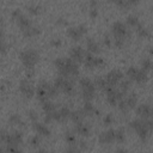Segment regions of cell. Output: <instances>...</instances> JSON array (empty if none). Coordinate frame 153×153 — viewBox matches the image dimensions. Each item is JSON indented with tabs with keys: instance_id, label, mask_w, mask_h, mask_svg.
<instances>
[{
	"instance_id": "obj_22",
	"label": "cell",
	"mask_w": 153,
	"mask_h": 153,
	"mask_svg": "<svg viewBox=\"0 0 153 153\" xmlns=\"http://www.w3.org/2000/svg\"><path fill=\"white\" fill-rule=\"evenodd\" d=\"M84 117H85V114H84L82 109H80V110H74V111H72L69 118H71L74 123H80V122H82Z\"/></svg>"
},
{
	"instance_id": "obj_21",
	"label": "cell",
	"mask_w": 153,
	"mask_h": 153,
	"mask_svg": "<svg viewBox=\"0 0 153 153\" xmlns=\"http://www.w3.org/2000/svg\"><path fill=\"white\" fill-rule=\"evenodd\" d=\"M94 85H96V87H98V88H100V90H103V91H108V90H110L111 87L109 86V84L106 82V80H105V78H102V76H98V78H96L94 79Z\"/></svg>"
},
{
	"instance_id": "obj_19",
	"label": "cell",
	"mask_w": 153,
	"mask_h": 153,
	"mask_svg": "<svg viewBox=\"0 0 153 153\" xmlns=\"http://www.w3.org/2000/svg\"><path fill=\"white\" fill-rule=\"evenodd\" d=\"M96 60H97V57H94L91 53H86V55H85V60H84L85 67H87V68H90V69L97 67V62H96Z\"/></svg>"
},
{
	"instance_id": "obj_20",
	"label": "cell",
	"mask_w": 153,
	"mask_h": 153,
	"mask_svg": "<svg viewBox=\"0 0 153 153\" xmlns=\"http://www.w3.org/2000/svg\"><path fill=\"white\" fill-rule=\"evenodd\" d=\"M17 24H18V26L22 29V31L23 30H25V29H27V27H30L32 24H31V20L26 17V16H24V14H22L18 19H17Z\"/></svg>"
},
{
	"instance_id": "obj_11",
	"label": "cell",
	"mask_w": 153,
	"mask_h": 153,
	"mask_svg": "<svg viewBox=\"0 0 153 153\" xmlns=\"http://www.w3.org/2000/svg\"><path fill=\"white\" fill-rule=\"evenodd\" d=\"M85 55H86V53H85V50H84L80 45H74V47H72V49H71V51H69L71 59H72L73 61H75L76 63H78V62H84Z\"/></svg>"
},
{
	"instance_id": "obj_3",
	"label": "cell",
	"mask_w": 153,
	"mask_h": 153,
	"mask_svg": "<svg viewBox=\"0 0 153 153\" xmlns=\"http://www.w3.org/2000/svg\"><path fill=\"white\" fill-rule=\"evenodd\" d=\"M79 85L81 88V94H82V99L85 102H91L94 97V92H96V85L94 82L88 79V78H81L79 80Z\"/></svg>"
},
{
	"instance_id": "obj_61",
	"label": "cell",
	"mask_w": 153,
	"mask_h": 153,
	"mask_svg": "<svg viewBox=\"0 0 153 153\" xmlns=\"http://www.w3.org/2000/svg\"><path fill=\"white\" fill-rule=\"evenodd\" d=\"M152 71H153V68H152Z\"/></svg>"
},
{
	"instance_id": "obj_53",
	"label": "cell",
	"mask_w": 153,
	"mask_h": 153,
	"mask_svg": "<svg viewBox=\"0 0 153 153\" xmlns=\"http://www.w3.org/2000/svg\"><path fill=\"white\" fill-rule=\"evenodd\" d=\"M33 74H35L33 69H26V76H27V79H29V78H32Z\"/></svg>"
},
{
	"instance_id": "obj_14",
	"label": "cell",
	"mask_w": 153,
	"mask_h": 153,
	"mask_svg": "<svg viewBox=\"0 0 153 153\" xmlns=\"http://www.w3.org/2000/svg\"><path fill=\"white\" fill-rule=\"evenodd\" d=\"M38 86L43 87V88L47 91V93H48V97H49V98H54V97H56V96H57V93H59V90L55 87V85H54V84H50V82H48V81H45V80L39 81Z\"/></svg>"
},
{
	"instance_id": "obj_46",
	"label": "cell",
	"mask_w": 153,
	"mask_h": 153,
	"mask_svg": "<svg viewBox=\"0 0 153 153\" xmlns=\"http://www.w3.org/2000/svg\"><path fill=\"white\" fill-rule=\"evenodd\" d=\"M50 45H51V47H55V48L60 47V45H61V39H60V38H53V39L50 41Z\"/></svg>"
},
{
	"instance_id": "obj_2",
	"label": "cell",
	"mask_w": 153,
	"mask_h": 153,
	"mask_svg": "<svg viewBox=\"0 0 153 153\" xmlns=\"http://www.w3.org/2000/svg\"><path fill=\"white\" fill-rule=\"evenodd\" d=\"M19 59L26 69H33L36 63L39 61V54L35 49H25L19 53Z\"/></svg>"
},
{
	"instance_id": "obj_59",
	"label": "cell",
	"mask_w": 153,
	"mask_h": 153,
	"mask_svg": "<svg viewBox=\"0 0 153 153\" xmlns=\"http://www.w3.org/2000/svg\"><path fill=\"white\" fill-rule=\"evenodd\" d=\"M139 153H145V152H139Z\"/></svg>"
},
{
	"instance_id": "obj_32",
	"label": "cell",
	"mask_w": 153,
	"mask_h": 153,
	"mask_svg": "<svg viewBox=\"0 0 153 153\" xmlns=\"http://www.w3.org/2000/svg\"><path fill=\"white\" fill-rule=\"evenodd\" d=\"M115 140L117 142H123L126 140V135H124L123 128H118V129L115 130Z\"/></svg>"
},
{
	"instance_id": "obj_35",
	"label": "cell",
	"mask_w": 153,
	"mask_h": 153,
	"mask_svg": "<svg viewBox=\"0 0 153 153\" xmlns=\"http://www.w3.org/2000/svg\"><path fill=\"white\" fill-rule=\"evenodd\" d=\"M127 24L130 25V26H135L136 27L139 25V18L136 16H134V14H129L127 17Z\"/></svg>"
},
{
	"instance_id": "obj_41",
	"label": "cell",
	"mask_w": 153,
	"mask_h": 153,
	"mask_svg": "<svg viewBox=\"0 0 153 153\" xmlns=\"http://www.w3.org/2000/svg\"><path fill=\"white\" fill-rule=\"evenodd\" d=\"M112 122H114V117H112V115H111V114L105 115V117H104V120H103V123H104L105 126H111Z\"/></svg>"
},
{
	"instance_id": "obj_27",
	"label": "cell",
	"mask_w": 153,
	"mask_h": 153,
	"mask_svg": "<svg viewBox=\"0 0 153 153\" xmlns=\"http://www.w3.org/2000/svg\"><path fill=\"white\" fill-rule=\"evenodd\" d=\"M8 122L12 123V124H14V126H20V127H24V126H25V123H24V121L22 120V117H20L19 115H17V114L11 115L10 118H8Z\"/></svg>"
},
{
	"instance_id": "obj_15",
	"label": "cell",
	"mask_w": 153,
	"mask_h": 153,
	"mask_svg": "<svg viewBox=\"0 0 153 153\" xmlns=\"http://www.w3.org/2000/svg\"><path fill=\"white\" fill-rule=\"evenodd\" d=\"M74 130L82 135V136H88L90 133H91V127L88 123H84V122H80V123H75V127H74Z\"/></svg>"
},
{
	"instance_id": "obj_57",
	"label": "cell",
	"mask_w": 153,
	"mask_h": 153,
	"mask_svg": "<svg viewBox=\"0 0 153 153\" xmlns=\"http://www.w3.org/2000/svg\"><path fill=\"white\" fill-rule=\"evenodd\" d=\"M148 51H149V54H151V55H153V47H149Z\"/></svg>"
},
{
	"instance_id": "obj_55",
	"label": "cell",
	"mask_w": 153,
	"mask_h": 153,
	"mask_svg": "<svg viewBox=\"0 0 153 153\" xmlns=\"http://www.w3.org/2000/svg\"><path fill=\"white\" fill-rule=\"evenodd\" d=\"M116 153H128V151L124 149V148H117L116 149Z\"/></svg>"
},
{
	"instance_id": "obj_47",
	"label": "cell",
	"mask_w": 153,
	"mask_h": 153,
	"mask_svg": "<svg viewBox=\"0 0 153 153\" xmlns=\"http://www.w3.org/2000/svg\"><path fill=\"white\" fill-rule=\"evenodd\" d=\"M51 121H54L53 112H51V114H45V116H44V122H45V123H49V122H51Z\"/></svg>"
},
{
	"instance_id": "obj_1",
	"label": "cell",
	"mask_w": 153,
	"mask_h": 153,
	"mask_svg": "<svg viewBox=\"0 0 153 153\" xmlns=\"http://www.w3.org/2000/svg\"><path fill=\"white\" fill-rule=\"evenodd\" d=\"M130 127L136 131L137 136L145 141L148 136H149V133L153 130V121L151 118H147V120H143V118H139V120H134L131 121L130 123Z\"/></svg>"
},
{
	"instance_id": "obj_28",
	"label": "cell",
	"mask_w": 153,
	"mask_h": 153,
	"mask_svg": "<svg viewBox=\"0 0 153 153\" xmlns=\"http://www.w3.org/2000/svg\"><path fill=\"white\" fill-rule=\"evenodd\" d=\"M126 102H127V104H128V106H129L130 109H134V108L136 106V103H137V96H136V93L129 94V96L126 98Z\"/></svg>"
},
{
	"instance_id": "obj_60",
	"label": "cell",
	"mask_w": 153,
	"mask_h": 153,
	"mask_svg": "<svg viewBox=\"0 0 153 153\" xmlns=\"http://www.w3.org/2000/svg\"><path fill=\"white\" fill-rule=\"evenodd\" d=\"M48 153H51V152H48Z\"/></svg>"
},
{
	"instance_id": "obj_48",
	"label": "cell",
	"mask_w": 153,
	"mask_h": 153,
	"mask_svg": "<svg viewBox=\"0 0 153 153\" xmlns=\"http://www.w3.org/2000/svg\"><path fill=\"white\" fill-rule=\"evenodd\" d=\"M97 16H98L97 8H90V17H91V18H96Z\"/></svg>"
},
{
	"instance_id": "obj_45",
	"label": "cell",
	"mask_w": 153,
	"mask_h": 153,
	"mask_svg": "<svg viewBox=\"0 0 153 153\" xmlns=\"http://www.w3.org/2000/svg\"><path fill=\"white\" fill-rule=\"evenodd\" d=\"M7 153H22V149L18 147H6Z\"/></svg>"
},
{
	"instance_id": "obj_16",
	"label": "cell",
	"mask_w": 153,
	"mask_h": 153,
	"mask_svg": "<svg viewBox=\"0 0 153 153\" xmlns=\"http://www.w3.org/2000/svg\"><path fill=\"white\" fill-rule=\"evenodd\" d=\"M32 127H33L35 131H36L38 135H43V136H49V135H50V130H49V128H48L45 124H43V123L35 122Z\"/></svg>"
},
{
	"instance_id": "obj_6",
	"label": "cell",
	"mask_w": 153,
	"mask_h": 153,
	"mask_svg": "<svg viewBox=\"0 0 153 153\" xmlns=\"http://www.w3.org/2000/svg\"><path fill=\"white\" fill-rule=\"evenodd\" d=\"M19 91L26 98H31L35 94V86H33V84H32L31 80H29V79H22L20 82H19Z\"/></svg>"
},
{
	"instance_id": "obj_40",
	"label": "cell",
	"mask_w": 153,
	"mask_h": 153,
	"mask_svg": "<svg viewBox=\"0 0 153 153\" xmlns=\"http://www.w3.org/2000/svg\"><path fill=\"white\" fill-rule=\"evenodd\" d=\"M27 116H29V118L35 123V122H37V120H38V114L35 111V110H29L27 111Z\"/></svg>"
},
{
	"instance_id": "obj_37",
	"label": "cell",
	"mask_w": 153,
	"mask_h": 153,
	"mask_svg": "<svg viewBox=\"0 0 153 153\" xmlns=\"http://www.w3.org/2000/svg\"><path fill=\"white\" fill-rule=\"evenodd\" d=\"M118 109H120V110H121V112H123V114H127V112L130 110V108L128 106V104H127L126 99H122V100L118 103Z\"/></svg>"
},
{
	"instance_id": "obj_31",
	"label": "cell",
	"mask_w": 153,
	"mask_h": 153,
	"mask_svg": "<svg viewBox=\"0 0 153 153\" xmlns=\"http://www.w3.org/2000/svg\"><path fill=\"white\" fill-rule=\"evenodd\" d=\"M140 63H141V69L145 71V72H147V71L153 68V63H152V61L149 59H142Z\"/></svg>"
},
{
	"instance_id": "obj_8",
	"label": "cell",
	"mask_w": 153,
	"mask_h": 153,
	"mask_svg": "<svg viewBox=\"0 0 153 153\" xmlns=\"http://www.w3.org/2000/svg\"><path fill=\"white\" fill-rule=\"evenodd\" d=\"M123 96H124V93L122 91H118L114 87H111L110 90L106 91V100L111 105H116L117 103H120L123 99Z\"/></svg>"
},
{
	"instance_id": "obj_23",
	"label": "cell",
	"mask_w": 153,
	"mask_h": 153,
	"mask_svg": "<svg viewBox=\"0 0 153 153\" xmlns=\"http://www.w3.org/2000/svg\"><path fill=\"white\" fill-rule=\"evenodd\" d=\"M39 32H41L39 27H38V26H33V25H31L30 27L23 30V35H24L25 37H33V36H37Z\"/></svg>"
},
{
	"instance_id": "obj_42",
	"label": "cell",
	"mask_w": 153,
	"mask_h": 153,
	"mask_svg": "<svg viewBox=\"0 0 153 153\" xmlns=\"http://www.w3.org/2000/svg\"><path fill=\"white\" fill-rule=\"evenodd\" d=\"M65 153H80V149H79V147H76V145H74V146H69L65 151Z\"/></svg>"
},
{
	"instance_id": "obj_34",
	"label": "cell",
	"mask_w": 153,
	"mask_h": 153,
	"mask_svg": "<svg viewBox=\"0 0 153 153\" xmlns=\"http://www.w3.org/2000/svg\"><path fill=\"white\" fill-rule=\"evenodd\" d=\"M65 139H66V141H67V143L69 145V146H74V145H76V137H75V135L73 134V133H66V135H65Z\"/></svg>"
},
{
	"instance_id": "obj_17",
	"label": "cell",
	"mask_w": 153,
	"mask_h": 153,
	"mask_svg": "<svg viewBox=\"0 0 153 153\" xmlns=\"http://www.w3.org/2000/svg\"><path fill=\"white\" fill-rule=\"evenodd\" d=\"M86 47H87V49H88V51H90V53H94V54H97V53H99V51H100L99 43H98V42H96L92 37H90V38H87V39H86Z\"/></svg>"
},
{
	"instance_id": "obj_5",
	"label": "cell",
	"mask_w": 153,
	"mask_h": 153,
	"mask_svg": "<svg viewBox=\"0 0 153 153\" xmlns=\"http://www.w3.org/2000/svg\"><path fill=\"white\" fill-rule=\"evenodd\" d=\"M23 142V134L19 130H13L6 135V147H18Z\"/></svg>"
},
{
	"instance_id": "obj_18",
	"label": "cell",
	"mask_w": 153,
	"mask_h": 153,
	"mask_svg": "<svg viewBox=\"0 0 153 153\" xmlns=\"http://www.w3.org/2000/svg\"><path fill=\"white\" fill-rule=\"evenodd\" d=\"M67 35H68L72 39H74V41H79V39L81 38V36H82V33H81V31L79 30L78 26H71V27L67 30Z\"/></svg>"
},
{
	"instance_id": "obj_49",
	"label": "cell",
	"mask_w": 153,
	"mask_h": 153,
	"mask_svg": "<svg viewBox=\"0 0 153 153\" xmlns=\"http://www.w3.org/2000/svg\"><path fill=\"white\" fill-rule=\"evenodd\" d=\"M78 147H79V149H86L87 148V142H85V141H79V143H78Z\"/></svg>"
},
{
	"instance_id": "obj_38",
	"label": "cell",
	"mask_w": 153,
	"mask_h": 153,
	"mask_svg": "<svg viewBox=\"0 0 153 153\" xmlns=\"http://www.w3.org/2000/svg\"><path fill=\"white\" fill-rule=\"evenodd\" d=\"M124 41H126V38H123V37H115L114 44H115V47H117V48H122V47L124 45Z\"/></svg>"
},
{
	"instance_id": "obj_4",
	"label": "cell",
	"mask_w": 153,
	"mask_h": 153,
	"mask_svg": "<svg viewBox=\"0 0 153 153\" xmlns=\"http://www.w3.org/2000/svg\"><path fill=\"white\" fill-rule=\"evenodd\" d=\"M54 85L55 87L59 90V91H62L63 93L66 94H71L74 92V85H73V81L69 80L68 78H65V76H57L55 80H54Z\"/></svg>"
},
{
	"instance_id": "obj_10",
	"label": "cell",
	"mask_w": 153,
	"mask_h": 153,
	"mask_svg": "<svg viewBox=\"0 0 153 153\" xmlns=\"http://www.w3.org/2000/svg\"><path fill=\"white\" fill-rule=\"evenodd\" d=\"M135 112H136V115L139 117H141L143 120L153 117V108L149 106L148 104H140V105H137Z\"/></svg>"
},
{
	"instance_id": "obj_56",
	"label": "cell",
	"mask_w": 153,
	"mask_h": 153,
	"mask_svg": "<svg viewBox=\"0 0 153 153\" xmlns=\"http://www.w3.org/2000/svg\"><path fill=\"white\" fill-rule=\"evenodd\" d=\"M37 153H48V151H45V149H39V151H37Z\"/></svg>"
},
{
	"instance_id": "obj_33",
	"label": "cell",
	"mask_w": 153,
	"mask_h": 153,
	"mask_svg": "<svg viewBox=\"0 0 153 153\" xmlns=\"http://www.w3.org/2000/svg\"><path fill=\"white\" fill-rule=\"evenodd\" d=\"M26 10L30 13H32V14H38L39 11H41V5H38V4H30V5L26 6Z\"/></svg>"
},
{
	"instance_id": "obj_13",
	"label": "cell",
	"mask_w": 153,
	"mask_h": 153,
	"mask_svg": "<svg viewBox=\"0 0 153 153\" xmlns=\"http://www.w3.org/2000/svg\"><path fill=\"white\" fill-rule=\"evenodd\" d=\"M98 141L102 145H109L115 141V129H109L106 131H103L98 136Z\"/></svg>"
},
{
	"instance_id": "obj_30",
	"label": "cell",
	"mask_w": 153,
	"mask_h": 153,
	"mask_svg": "<svg viewBox=\"0 0 153 153\" xmlns=\"http://www.w3.org/2000/svg\"><path fill=\"white\" fill-rule=\"evenodd\" d=\"M130 86H131V80L130 79H122L121 80V82H120V87H121V91L126 94L127 93V91L130 88Z\"/></svg>"
},
{
	"instance_id": "obj_39",
	"label": "cell",
	"mask_w": 153,
	"mask_h": 153,
	"mask_svg": "<svg viewBox=\"0 0 153 153\" xmlns=\"http://www.w3.org/2000/svg\"><path fill=\"white\" fill-rule=\"evenodd\" d=\"M30 143H31V146H32V147H38V146H39V143H41V137H39L38 135L32 136V137L30 139Z\"/></svg>"
},
{
	"instance_id": "obj_25",
	"label": "cell",
	"mask_w": 153,
	"mask_h": 153,
	"mask_svg": "<svg viewBox=\"0 0 153 153\" xmlns=\"http://www.w3.org/2000/svg\"><path fill=\"white\" fill-rule=\"evenodd\" d=\"M82 111H84L85 116H92L96 112V109L91 102H85L84 106H82Z\"/></svg>"
},
{
	"instance_id": "obj_9",
	"label": "cell",
	"mask_w": 153,
	"mask_h": 153,
	"mask_svg": "<svg viewBox=\"0 0 153 153\" xmlns=\"http://www.w3.org/2000/svg\"><path fill=\"white\" fill-rule=\"evenodd\" d=\"M111 31H112L115 37H123V38H126V36L129 35V31H128L127 26L124 25V23L118 22V20L115 22L111 25Z\"/></svg>"
},
{
	"instance_id": "obj_7",
	"label": "cell",
	"mask_w": 153,
	"mask_h": 153,
	"mask_svg": "<svg viewBox=\"0 0 153 153\" xmlns=\"http://www.w3.org/2000/svg\"><path fill=\"white\" fill-rule=\"evenodd\" d=\"M122 79H123V73L120 69H112L105 75V80H106V82L109 84L110 87H114L115 85L121 82Z\"/></svg>"
},
{
	"instance_id": "obj_43",
	"label": "cell",
	"mask_w": 153,
	"mask_h": 153,
	"mask_svg": "<svg viewBox=\"0 0 153 153\" xmlns=\"http://www.w3.org/2000/svg\"><path fill=\"white\" fill-rule=\"evenodd\" d=\"M22 14H23V13H22V11H20L19 8H14V10L12 11V13H11L12 18H13V19H16V20H17V19H18V18H19Z\"/></svg>"
},
{
	"instance_id": "obj_29",
	"label": "cell",
	"mask_w": 153,
	"mask_h": 153,
	"mask_svg": "<svg viewBox=\"0 0 153 153\" xmlns=\"http://www.w3.org/2000/svg\"><path fill=\"white\" fill-rule=\"evenodd\" d=\"M136 33H137L140 37H143V38L149 37V31H148V29H146L143 25H140V24L136 26Z\"/></svg>"
},
{
	"instance_id": "obj_54",
	"label": "cell",
	"mask_w": 153,
	"mask_h": 153,
	"mask_svg": "<svg viewBox=\"0 0 153 153\" xmlns=\"http://www.w3.org/2000/svg\"><path fill=\"white\" fill-rule=\"evenodd\" d=\"M90 5H91V8H96L97 5H98V2L94 1V0H92V1H90Z\"/></svg>"
},
{
	"instance_id": "obj_52",
	"label": "cell",
	"mask_w": 153,
	"mask_h": 153,
	"mask_svg": "<svg viewBox=\"0 0 153 153\" xmlns=\"http://www.w3.org/2000/svg\"><path fill=\"white\" fill-rule=\"evenodd\" d=\"M6 49H7V45H6V43H5V41H4V37H2V43H1V53H2V54H5V53H6Z\"/></svg>"
},
{
	"instance_id": "obj_36",
	"label": "cell",
	"mask_w": 153,
	"mask_h": 153,
	"mask_svg": "<svg viewBox=\"0 0 153 153\" xmlns=\"http://www.w3.org/2000/svg\"><path fill=\"white\" fill-rule=\"evenodd\" d=\"M137 68L136 67H129L128 69H127V76H128V79H130V80H134L135 79V76H136V74H137Z\"/></svg>"
},
{
	"instance_id": "obj_24",
	"label": "cell",
	"mask_w": 153,
	"mask_h": 153,
	"mask_svg": "<svg viewBox=\"0 0 153 153\" xmlns=\"http://www.w3.org/2000/svg\"><path fill=\"white\" fill-rule=\"evenodd\" d=\"M147 79H148L147 72H145V71H142V69H139V71H137V74H136V76H135V79H134V81L137 82V84H145V82L147 81Z\"/></svg>"
},
{
	"instance_id": "obj_51",
	"label": "cell",
	"mask_w": 153,
	"mask_h": 153,
	"mask_svg": "<svg viewBox=\"0 0 153 153\" xmlns=\"http://www.w3.org/2000/svg\"><path fill=\"white\" fill-rule=\"evenodd\" d=\"M78 27H79V30L81 31V33H82V35H85V33L87 32V27H86V25H85V24H80V25H78Z\"/></svg>"
},
{
	"instance_id": "obj_12",
	"label": "cell",
	"mask_w": 153,
	"mask_h": 153,
	"mask_svg": "<svg viewBox=\"0 0 153 153\" xmlns=\"http://www.w3.org/2000/svg\"><path fill=\"white\" fill-rule=\"evenodd\" d=\"M71 114H72V111L69 110V108H67V106H61L59 110H56V111L53 112V117H54V121L61 122V121H65V120H67L68 117H71Z\"/></svg>"
},
{
	"instance_id": "obj_44",
	"label": "cell",
	"mask_w": 153,
	"mask_h": 153,
	"mask_svg": "<svg viewBox=\"0 0 153 153\" xmlns=\"http://www.w3.org/2000/svg\"><path fill=\"white\" fill-rule=\"evenodd\" d=\"M103 43H104V45H105L106 48H110V47H111V38H110L108 35H104V36H103Z\"/></svg>"
},
{
	"instance_id": "obj_58",
	"label": "cell",
	"mask_w": 153,
	"mask_h": 153,
	"mask_svg": "<svg viewBox=\"0 0 153 153\" xmlns=\"http://www.w3.org/2000/svg\"><path fill=\"white\" fill-rule=\"evenodd\" d=\"M151 10H152V12H153V6H152V8H151Z\"/></svg>"
},
{
	"instance_id": "obj_50",
	"label": "cell",
	"mask_w": 153,
	"mask_h": 153,
	"mask_svg": "<svg viewBox=\"0 0 153 153\" xmlns=\"http://www.w3.org/2000/svg\"><path fill=\"white\" fill-rule=\"evenodd\" d=\"M56 24H59V25H67V20H66L65 18L60 17V18H57V20H56Z\"/></svg>"
},
{
	"instance_id": "obj_26",
	"label": "cell",
	"mask_w": 153,
	"mask_h": 153,
	"mask_svg": "<svg viewBox=\"0 0 153 153\" xmlns=\"http://www.w3.org/2000/svg\"><path fill=\"white\" fill-rule=\"evenodd\" d=\"M42 109H43V111H44L45 114H51V112L56 111L55 104H54L53 102H50V100H47V102L42 103Z\"/></svg>"
}]
</instances>
